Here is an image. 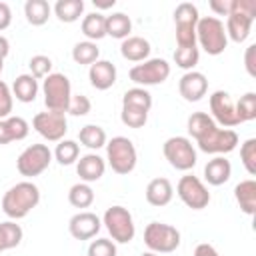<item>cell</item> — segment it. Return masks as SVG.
Here are the masks:
<instances>
[{"mask_svg":"<svg viewBox=\"0 0 256 256\" xmlns=\"http://www.w3.org/2000/svg\"><path fill=\"white\" fill-rule=\"evenodd\" d=\"M188 134L206 154H228L238 146V134L232 128H218L206 112H192L188 116Z\"/></svg>","mask_w":256,"mask_h":256,"instance_id":"obj_1","label":"cell"},{"mask_svg":"<svg viewBox=\"0 0 256 256\" xmlns=\"http://www.w3.org/2000/svg\"><path fill=\"white\" fill-rule=\"evenodd\" d=\"M38 202H40L38 186L30 180H24L6 190V194L2 196V210L8 218L20 220V218L28 216L38 206Z\"/></svg>","mask_w":256,"mask_h":256,"instance_id":"obj_2","label":"cell"},{"mask_svg":"<svg viewBox=\"0 0 256 256\" xmlns=\"http://www.w3.org/2000/svg\"><path fill=\"white\" fill-rule=\"evenodd\" d=\"M196 44H200V48L210 56L222 54L228 46L224 22L216 16H200L196 24Z\"/></svg>","mask_w":256,"mask_h":256,"instance_id":"obj_3","label":"cell"},{"mask_svg":"<svg viewBox=\"0 0 256 256\" xmlns=\"http://www.w3.org/2000/svg\"><path fill=\"white\" fill-rule=\"evenodd\" d=\"M106 160H108V166L116 174L120 176L130 174L138 162L134 142L126 136H114L112 140L106 142Z\"/></svg>","mask_w":256,"mask_h":256,"instance_id":"obj_4","label":"cell"},{"mask_svg":"<svg viewBox=\"0 0 256 256\" xmlns=\"http://www.w3.org/2000/svg\"><path fill=\"white\" fill-rule=\"evenodd\" d=\"M42 94H44V104L48 110L54 112H68V104L72 98V86L66 74L52 72L44 78L42 82Z\"/></svg>","mask_w":256,"mask_h":256,"instance_id":"obj_5","label":"cell"},{"mask_svg":"<svg viewBox=\"0 0 256 256\" xmlns=\"http://www.w3.org/2000/svg\"><path fill=\"white\" fill-rule=\"evenodd\" d=\"M162 152H164V158L168 160V164L180 172L192 170L198 162L196 148H194L192 140L186 136H170L162 144Z\"/></svg>","mask_w":256,"mask_h":256,"instance_id":"obj_6","label":"cell"},{"mask_svg":"<svg viewBox=\"0 0 256 256\" xmlns=\"http://www.w3.org/2000/svg\"><path fill=\"white\" fill-rule=\"evenodd\" d=\"M144 244L150 252L170 254L180 246V230L166 222H150L144 228Z\"/></svg>","mask_w":256,"mask_h":256,"instance_id":"obj_7","label":"cell"},{"mask_svg":"<svg viewBox=\"0 0 256 256\" xmlns=\"http://www.w3.org/2000/svg\"><path fill=\"white\" fill-rule=\"evenodd\" d=\"M102 224L106 226L108 234L112 236V242H118V244L132 242V238L136 234V226H134V218H132L130 210L124 206H118V204L110 206L104 212Z\"/></svg>","mask_w":256,"mask_h":256,"instance_id":"obj_8","label":"cell"},{"mask_svg":"<svg viewBox=\"0 0 256 256\" xmlns=\"http://www.w3.org/2000/svg\"><path fill=\"white\" fill-rule=\"evenodd\" d=\"M200 20L198 8L192 2H180L174 8V26H176V44L178 48L196 46V24Z\"/></svg>","mask_w":256,"mask_h":256,"instance_id":"obj_9","label":"cell"},{"mask_svg":"<svg viewBox=\"0 0 256 256\" xmlns=\"http://www.w3.org/2000/svg\"><path fill=\"white\" fill-rule=\"evenodd\" d=\"M52 162V152L46 144H32L28 148H24L16 160V170L26 176V178H34L40 176Z\"/></svg>","mask_w":256,"mask_h":256,"instance_id":"obj_10","label":"cell"},{"mask_svg":"<svg viewBox=\"0 0 256 256\" xmlns=\"http://www.w3.org/2000/svg\"><path fill=\"white\" fill-rule=\"evenodd\" d=\"M128 76L140 88L142 86H156V84L166 82V78L170 76V64L164 58H148V60L132 66Z\"/></svg>","mask_w":256,"mask_h":256,"instance_id":"obj_11","label":"cell"},{"mask_svg":"<svg viewBox=\"0 0 256 256\" xmlns=\"http://www.w3.org/2000/svg\"><path fill=\"white\" fill-rule=\"evenodd\" d=\"M176 194L192 210H202V208H206L210 204V192H208V188L194 174H186V176H182L178 180Z\"/></svg>","mask_w":256,"mask_h":256,"instance_id":"obj_12","label":"cell"},{"mask_svg":"<svg viewBox=\"0 0 256 256\" xmlns=\"http://www.w3.org/2000/svg\"><path fill=\"white\" fill-rule=\"evenodd\" d=\"M32 126L34 130L48 142H60L64 140V134L68 130V120L64 112H54V110H46V112H38L32 118Z\"/></svg>","mask_w":256,"mask_h":256,"instance_id":"obj_13","label":"cell"},{"mask_svg":"<svg viewBox=\"0 0 256 256\" xmlns=\"http://www.w3.org/2000/svg\"><path fill=\"white\" fill-rule=\"evenodd\" d=\"M210 112H212V120L224 128H234L240 124L238 116H236V104L232 102L230 94L224 90H216L210 96Z\"/></svg>","mask_w":256,"mask_h":256,"instance_id":"obj_14","label":"cell"},{"mask_svg":"<svg viewBox=\"0 0 256 256\" xmlns=\"http://www.w3.org/2000/svg\"><path fill=\"white\" fill-rule=\"evenodd\" d=\"M100 228H102V220L88 210L74 214L68 222V232L76 240H90L100 232Z\"/></svg>","mask_w":256,"mask_h":256,"instance_id":"obj_15","label":"cell"},{"mask_svg":"<svg viewBox=\"0 0 256 256\" xmlns=\"http://www.w3.org/2000/svg\"><path fill=\"white\" fill-rule=\"evenodd\" d=\"M178 92H180V96L186 102H198L208 92V80L198 70L184 72L182 78H180V82H178Z\"/></svg>","mask_w":256,"mask_h":256,"instance_id":"obj_16","label":"cell"},{"mask_svg":"<svg viewBox=\"0 0 256 256\" xmlns=\"http://www.w3.org/2000/svg\"><path fill=\"white\" fill-rule=\"evenodd\" d=\"M76 172L80 176L82 182L90 184V182H96L104 176L106 172V162L102 156L90 152V154H84L80 156V160H76Z\"/></svg>","mask_w":256,"mask_h":256,"instance_id":"obj_17","label":"cell"},{"mask_svg":"<svg viewBox=\"0 0 256 256\" xmlns=\"http://www.w3.org/2000/svg\"><path fill=\"white\" fill-rule=\"evenodd\" d=\"M88 78H90V84L96 90H108L116 84V66L110 60H100L98 58L94 64H90Z\"/></svg>","mask_w":256,"mask_h":256,"instance_id":"obj_18","label":"cell"},{"mask_svg":"<svg viewBox=\"0 0 256 256\" xmlns=\"http://www.w3.org/2000/svg\"><path fill=\"white\" fill-rule=\"evenodd\" d=\"M144 194H146V202H148L150 206L160 208V206L170 204V200H172V196H174V188H172V182H170L168 178L160 176V178H154V180L148 182Z\"/></svg>","mask_w":256,"mask_h":256,"instance_id":"obj_19","label":"cell"},{"mask_svg":"<svg viewBox=\"0 0 256 256\" xmlns=\"http://www.w3.org/2000/svg\"><path fill=\"white\" fill-rule=\"evenodd\" d=\"M252 24H254V18L246 16V14H240V12H230L228 18H226V36L240 44L244 42L248 36H250V30H252Z\"/></svg>","mask_w":256,"mask_h":256,"instance_id":"obj_20","label":"cell"},{"mask_svg":"<svg viewBox=\"0 0 256 256\" xmlns=\"http://www.w3.org/2000/svg\"><path fill=\"white\" fill-rule=\"evenodd\" d=\"M230 176H232V164L224 156H216L208 160L204 166V180L210 186H222L230 180Z\"/></svg>","mask_w":256,"mask_h":256,"instance_id":"obj_21","label":"cell"},{"mask_svg":"<svg viewBox=\"0 0 256 256\" xmlns=\"http://www.w3.org/2000/svg\"><path fill=\"white\" fill-rule=\"evenodd\" d=\"M30 132L28 122L22 116H8L0 120V144H10L14 140H24Z\"/></svg>","mask_w":256,"mask_h":256,"instance_id":"obj_22","label":"cell"},{"mask_svg":"<svg viewBox=\"0 0 256 256\" xmlns=\"http://www.w3.org/2000/svg\"><path fill=\"white\" fill-rule=\"evenodd\" d=\"M150 42L142 36H128L120 44V54L124 60L130 62H144L150 56Z\"/></svg>","mask_w":256,"mask_h":256,"instance_id":"obj_23","label":"cell"},{"mask_svg":"<svg viewBox=\"0 0 256 256\" xmlns=\"http://www.w3.org/2000/svg\"><path fill=\"white\" fill-rule=\"evenodd\" d=\"M234 198L240 206V210L248 216H252L256 212V180L248 178L236 184L234 188Z\"/></svg>","mask_w":256,"mask_h":256,"instance_id":"obj_24","label":"cell"},{"mask_svg":"<svg viewBox=\"0 0 256 256\" xmlns=\"http://www.w3.org/2000/svg\"><path fill=\"white\" fill-rule=\"evenodd\" d=\"M12 96H16V100H20L24 104L34 102L38 96V80L30 74L16 76V80L12 84Z\"/></svg>","mask_w":256,"mask_h":256,"instance_id":"obj_25","label":"cell"},{"mask_svg":"<svg viewBox=\"0 0 256 256\" xmlns=\"http://www.w3.org/2000/svg\"><path fill=\"white\" fill-rule=\"evenodd\" d=\"M82 34L90 40V42H96V40H102L106 36V16L100 14V12H90L82 18Z\"/></svg>","mask_w":256,"mask_h":256,"instance_id":"obj_26","label":"cell"},{"mask_svg":"<svg viewBox=\"0 0 256 256\" xmlns=\"http://www.w3.org/2000/svg\"><path fill=\"white\" fill-rule=\"evenodd\" d=\"M132 32V20L124 12H112L106 16V36L124 40Z\"/></svg>","mask_w":256,"mask_h":256,"instance_id":"obj_27","label":"cell"},{"mask_svg":"<svg viewBox=\"0 0 256 256\" xmlns=\"http://www.w3.org/2000/svg\"><path fill=\"white\" fill-rule=\"evenodd\" d=\"M50 4L46 0H26L24 4V16L32 26H42L50 18Z\"/></svg>","mask_w":256,"mask_h":256,"instance_id":"obj_28","label":"cell"},{"mask_svg":"<svg viewBox=\"0 0 256 256\" xmlns=\"http://www.w3.org/2000/svg\"><path fill=\"white\" fill-rule=\"evenodd\" d=\"M78 138H80V144L90 148V150H98V148L106 146V142H108L106 130L98 124H86L84 128H80Z\"/></svg>","mask_w":256,"mask_h":256,"instance_id":"obj_29","label":"cell"},{"mask_svg":"<svg viewBox=\"0 0 256 256\" xmlns=\"http://www.w3.org/2000/svg\"><path fill=\"white\" fill-rule=\"evenodd\" d=\"M84 12V2L82 0H58L54 4V14L60 22H76Z\"/></svg>","mask_w":256,"mask_h":256,"instance_id":"obj_30","label":"cell"},{"mask_svg":"<svg viewBox=\"0 0 256 256\" xmlns=\"http://www.w3.org/2000/svg\"><path fill=\"white\" fill-rule=\"evenodd\" d=\"M22 228L20 224H16L14 220L8 222H0V252L4 250H12L22 242Z\"/></svg>","mask_w":256,"mask_h":256,"instance_id":"obj_31","label":"cell"},{"mask_svg":"<svg viewBox=\"0 0 256 256\" xmlns=\"http://www.w3.org/2000/svg\"><path fill=\"white\" fill-rule=\"evenodd\" d=\"M122 106H132V108H140V110L150 112V108H152V94L146 88L134 86V88H130V90L124 92Z\"/></svg>","mask_w":256,"mask_h":256,"instance_id":"obj_32","label":"cell"},{"mask_svg":"<svg viewBox=\"0 0 256 256\" xmlns=\"http://www.w3.org/2000/svg\"><path fill=\"white\" fill-rule=\"evenodd\" d=\"M100 56V48L96 46V42L84 40V42H76L72 48V60L76 64H94Z\"/></svg>","mask_w":256,"mask_h":256,"instance_id":"obj_33","label":"cell"},{"mask_svg":"<svg viewBox=\"0 0 256 256\" xmlns=\"http://www.w3.org/2000/svg\"><path fill=\"white\" fill-rule=\"evenodd\" d=\"M68 202L74 208H88L94 202V190L86 182H78L68 190Z\"/></svg>","mask_w":256,"mask_h":256,"instance_id":"obj_34","label":"cell"},{"mask_svg":"<svg viewBox=\"0 0 256 256\" xmlns=\"http://www.w3.org/2000/svg\"><path fill=\"white\" fill-rule=\"evenodd\" d=\"M78 156H80V146H78V142L64 138V140H60V142L56 144L54 158H56L58 164L70 166V164H74V162L78 160Z\"/></svg>","mask_w":256,"mask_h":256,"instance_id":"obj_35","label":"cell"},{"mask_svg":"<svg viewBox=\"0 0 256 256\" xmlns=\"http://www.w3.org/2000/svg\"><path fill=\"white\" fill-rule=\"evenodd\" d=\"M200 60V52H198V46H188V48H176L174 50V62L178 68L190 72L194 70V66L198 64Z\"/></svg>","mask_w":256,"mask_h":256,"instance_id":"obj_36","label":"cell"},{"mask_svg":"<svg viewBox=\"0 0 256 256\" xmlns=\"http://www.w3.org/2000/svg\"><path fill=\"white\" fill-rule=\"evenodd\" d=\"M236 116L240 124L256 118V94L254 92H246L244 96H240V100L236 102Z\"/></svg>","mask_w":256,"mask_h":256,"instance_id":"obj_37","label":"cell"},{"mask_svg":"<svg viewBox=\"0 0 256 256\" xmlns=\"http://www.w3.org/2000/svg\"><path fill=\"white\" fill-rule=\"evenodd\" d=\"M120 120L128 128H142L148 122V112L140 108H132V106H122Z\"/></svg>","mask_w":256,"mask_h":256,"instance_id":"obj_38","label":"cell"},{"mask_svg":"<svg viewBox=\"0 0 256 256\" xmlns=\"http://www.w3.org/2000/svg\"><path fill=\"white\" fill-rule=\"evenodd\" d=\"M240 160L250 176L256 174V138H248L240 146Z\"/></svg>","mask_w":256,"mask_h":256,"instance_id":"obj_39","label":"cell"},{"mask_svg":"<svg viewBox=\"0 0 256 256\" xmlns=\"http://www.w3.org/2000/svg\"><path fill=\"white\" fill-rule=\"evenodd\" d=\"M28 66H30V76H34L36 80L38 78H46L48 74H52V60L48 56H44V54L32 56Z\"/></svg>","mask_w":256,"mask_h":256,"instance_id":"obj_40","label":"cell"},{"mask_svg":"<svg viewBox=\"0 0 256 256\" xmlns=\"http://www.w3.org/2000/svg\"><path fill=\"white\" fill-rule=\"evenodd\" d=\"M88 256H116V242L110 238L92 240L88 246Z\"/></svg>","mask_w":256,"mask_h":256,"instance_id":"obj_41","label":"cell"},{"mask_svg":"<svg viewBox=\"0 0 256 256\" xmlns=\"http://www.w3.org/2000/svg\"><path fill=\"white\" fill-rule=\"evenodd\" d=\"M92 110V102L84 94H72L70 104H68V114L72 116H86Z\"/></svg>","mask_w":256,"mask_h":256,"instance_id":"obj_42","label":"cell"},{"mask_svg":"<svg viewBox=\"0 0 256 256\" xmlns=\"http://www.w3.org/2000/svg\"><path fill=\"white\" fill-rule=\"evenodd\" d=\"M12 106H14V96H12V90L6 82L0 80V120L8 118L10 112H12Z\"/></svg>","mask_w":256,"mask_h":256,"instance_id":"obj_43","label":"cell"},{"mask_svg":"<svg viewBox=\"0 0 256 256\" xmlns=\"http://www.w3.org/2000/svg\"><path fill=\"white\" fill-rule=\"evenodd\" d=\"M244 66H246V72L248 76L256 78V44H250L244 52Z\"/></svg>","mask_w":256,"mask_h":256,"instance_id":"obj_44","label":"cell"},{"mask_svg":"<svg viewBox=\"0 0 256 256\" xmlns=\"http://www.w3.org/2000/svg\"><path fill=\"white\" fill-rule=\"evenodd\" d=\"M210 10L216 12L218 16H228L232 12V0H210L208 2Z\"/></svg>","mask_w":256,"mask_h":256,"instance_id":"obj_45","label":"cell"},{"mask_svg":"<svg viewBox=\"0 0 256 256\" xmlns=\"http://www.w3.org/2000/svg\"><path fill=\"white\" fill-rule=\"evenodd\" d=\"M12 22V10L6 2H0V30H6Z\"/></svg>","mask_w":256,"mask_h":256,"instance_id":"obj_46","label":"cell"},{"mask_svg":"<svg viewBox=\"0 0 256 256\" xmlns=\"http://www.w3.org/2000/svg\"><path fill=\"white\" fill-rule=\"evenodd\" d=\"M194 256H220V254H218V250H216L212 244L202 242V244H198V246L194 248Z\"/></svg>","mask_w":256,"mask_h":256,"instance_id":"obj_47","label":"cell"},{"mask_svg":"<svg viewBox=\"0 0 256 256\" xmlns=\"http://www.w3.org/2000/svg\"><path fill=\"white\" fill-rule=\"evenodd\" d=\"M8 52H10V42L6 36H0V58L4 60L8 56Z\"/></svg>","mask_w":256,"mask_h":256,"instance_id":"obj_48","label":"cell"},{"mask_svg":"<svg viewBox=\"0 0 256 256\" xmlns=\"http://www.w3.org/2000/svg\"><path fill=\"white\" fill-rule=\"evenodd\" d=\"M116 4V0H108V2H98V0H94V6H98V8H112Z\"/></svg>","mask_w":256,"mask_h":256,"instance_id":"obj_49","label":"cell"},{"mask_svg":"<svg viewBox=\"0 0 256 256\" xmlns=\"http://www.w3.org/2000/svg\"><path fill=\"white\" fill-rule=\"evenodd\" d=\"M140 256H158L156 252H144V254H140Z\"/></svg>","mask_w":256,"mask_h":256,"instance_id":"obj_50","label":"cell"},{"mask_svg":"<svg viewBox=\"0 0 256 256\" xmlns=\"http://www.w3.org/2000/svg\"><path fill=\"white\" fill-rule=\"evenodd\" d=\"M2 68H4V60L0 58V72H2Z\"/></svg>","mask_w":256,"mask_h":256,"instance_id":"obj_51","label":"cell"}]
</instances>
